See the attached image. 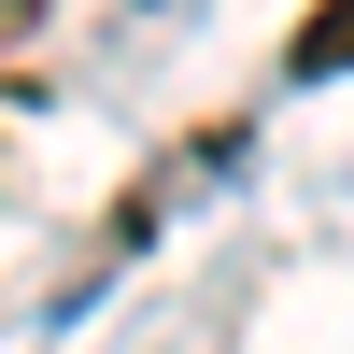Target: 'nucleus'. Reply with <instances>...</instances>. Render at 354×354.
<instances>
[{
    "label": "nucleus",
    "mask_w": 354,
    "mask_h": 354,
    "mask_svg": "<svg viewBox=\"0 0 354 354\" xmlns=\"http://www.w3.org/2000/svg\"><path fill=\"white\" fill-rule=\"evenodd\" d=\"M354 71V0H312V28H298V85H340Z\"/></svg>",
    "instance_id": "obj_1"
},
{
    "label": "nucleus",
    "mask_w": 354,
    "mask_h": 354,
    "mask_svg": "<svg viewBox=\"0 0 354 354\" xmlns=\"http://www.w3.org/2000/svg\"><path fill=\"white\" fill-rule=\"evenodd\" d=\"M0 28H28V0H0Z\"/></svg>",
    "instance_id": "obj_2"
}]
</instances>
